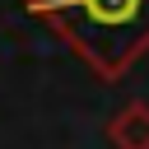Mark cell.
<instances>
[{
	"label": "cell",
	"mask_w": 149,
	"mask_h": 149,
	"mask_svg": "<svg viewBox=\"0 0 149 149\" xmlns=\"http://www.w3.org/2000/svg\"><path fill=\"white\" fill-rule=\"evenodd\" d=\"M102 84H116L149 51V0H23Z\"/></svg>",
	"instance_id": "1"
},
{
	"label": "cell",
	"mask_w": 149,
	"mask_h": 149,
	"mask_svg": "<svg viewBox=\"0 0 149 149\" xmlns=\"http://www.w3.org/2000/svg\"><path fill=\"white\" fill-rule=\"evenodd\" d=\"M107 144L112 149H149V102H126L107 121Z\"/></svg>",
	"instance_id": "2"
}]
</instances>
